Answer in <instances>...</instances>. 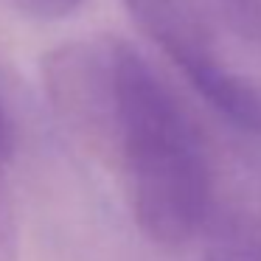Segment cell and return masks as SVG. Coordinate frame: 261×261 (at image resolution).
<instances>
[{"instance_id":"obj_4","label":"cell","mask_w":261,"mask_h":261,"mask_svg":"<svg viewBox=\"0 0 261 261\" xmlns=\"http://www.w3.org/2000/svg\"><path fill=\"white\" fill-rule=\"evenodd\" d=\"M9 3L34 20H62L73 14L85 0H9Z\"/></svg>"},{"instance_id":"obj_2","label":"cell","mask_w":261,"mask_h":261,"mask_svg":"<svg viewBox=\"0 0 261 261\" xmlns=\"http://www.w3.org/2000/svg\"><path fill=\"white\" fill-rule=\"evenodd\" d=\"M124 6L211 110L236 129L261 138V82L225 54L208 0H124Z\"/></svg>"},{"instance_id":"obj_3","label":"cell","mask_w":261,"mask_h":261,"mask_svg":"<svg viewBox=\"0 0 261 261\" xmlns=\"http://www.w3.org/2000/svg\"><path fill=\"white\" fill-rule=\"evenodd\" d=\"M208 6L239 37L261 48V0H208Z\"/></svg>"},{"instance_id":"obj_5","label":"cell","mask_w":261,"mask_h":261,"mask_svg":"<svg viewBox=\"0 0 261 261\" xmlns=\"http://www.w3.org/2000/svg\"><path fill=\"white\" fill-rule=\"evenodd\" d=\"M14 158V126L12 118H9L6 107L0 101V194L9 191V182H6V169Z\"/></svg>"},{"instance_id":"obj_1","label":"cell","mask_w":261,"mask_h":261,"mask_svg":"<svg viewBox=\"0 0 261 261\" xmlns=\"http://www.w3.org/2000/svg\"><path fill=\"white\" fill-rule=\"evenodd\" d=\"M42 87L65 129L121 180L143 236L182 247L214 214L227 152L154 65L113 34L62 42Z\"/></svg>"}]
</instances>
